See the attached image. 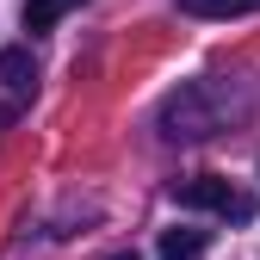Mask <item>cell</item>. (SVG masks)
I'll use <instances>...</instances> for the list:
<instances>
[{"label":"cell","mask_w":260,"mask_h":260,"mask_svg":"<svg viewBox=\"0 0 260 260\" xmlns=\"http://www.w3.org/2000/svg\"><path fill=\"white\" fill-rule=\"evenodd\" d=\"M242 112H248V93L236 100V81H186L180 93L161 100L155 124H161L168 143H205L217 130H230Z\"/></svg>","instance_id":"1"},{"label":"cell","mask_w":260,"mask_h":260,"mask_svg":"<svg viewBox=\"0 0 260 260\" xmlns=\"http://www.w3.org/2000/svg\"><path fill=\"white\" fill-rule=\"evenodd\" d=\"M174 205H180V211H236V217H248V211H254L248 199H236V192H230V180H223V174L174 180Z\"/></svg>","instance_id":"2"},{"label":"cell","mask_w":260,"mask_h":260,"mask_svg":"<svg viewBox=\"0 0 260 260\" xmlns=\"http://www.w3.org/2000/svg\"><path fill=\"white\" fill-rule=\"evenodd\" d=\"M31 75H38V62H31V50H25V44H13V50H0V87H13V93H25V87H31Z\"/></svg>","instance_id":"3"},{"label":"cell","mask_w":260,"mask_h":260,"mask_svg":"<svg viewBox=\"0 0 260 260\" xmlns=\"http://www.w3.org/2000/svg\"><path fill=\"white\" fill-rule=\"evenodd\" d=\"M205 230H168L161 236V260H205Z\"/></svg>","instance_id":"4"},{"label":"cell","mask_w":260,"mask_h":260,"mask_svg":"<svg viewBox=\"0 0 260 260\" xmlns=\"http://www.w3.org/2000/svg\"><path fill=\"white\" fill-rule=\"evenodd\" d=\"M180 13H192V19H242V13H260V0H180Z\"/></svg>","instance_id":"5"},{"label":"cell","mask_w":260,"mask_h":260,"mask_svg":"<svg viewBox=\"0 0 260 260\" xmlns=\"http://www.w3.org/2000/svg\"><path fill=\"white\" fill-rule=\"evenodd\" d=\"M75 0H25V31H50Z\"/></svg>","instance_id":"6"},{"label":"cell","mask_w":260,"mask_h":260,"mask_svg":"<svg viewBox=\"0 0 260 260\" xmlns=\"http://www.w3.org/2000/svg\"><path fill=\"white\" fill-rule=\"evenodd\" d=\"M112 260H137V254H112Z\"/></svg>","instance_id":"7"}]
</instances>
